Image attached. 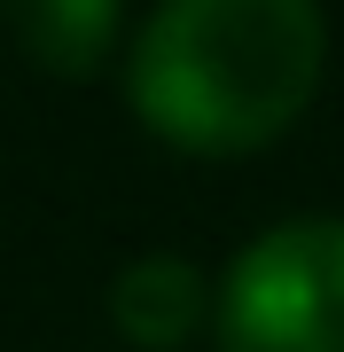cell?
Wrapping results in <instances>:
<instances>
[{"instance_id": "3", "label": "cell", "mask_w": 344, "mask_h": 352, "mask_svg": "<svg viewBox=\"0 0 344 352\" xmlns=\"http://www.w3.org/2000/svg\"><path fill=\"white\" fill-rule=\"evenodd\" d=\"M204 314H211V289H204V274H196V258L149 251V258L117 266V282H110V321H117V337L141 344V352L188 344Z\"/></svg>"}, {"instance_id": "4", "label": "cell", "mask_w": 344, "mask_h": 352, "mask_svg": "<svg viewBox=\"0 0 344 352\" xmlns=\"http://www.w3.org/2000/svg\"><path fill=\"white\" fill-rule=\"evenodd\" d=\"M16 47L55 78H94L117 47L126 24V0H0Z\"/></svg>"}, {"instance_id": "2", "label": "cell", "mask_w": 344, "mask_h": 352, "mask_svg": "<svg viewBox=\"0 0 344 352\" xmlns=\"http://www.w3.org/2000/svg\"><path fill=\"white\" fill-rule=\"evenodd\" d=\"M219 352H344V219L251 235L211 298Z\"/></svg>"}, {"instance_id": "1", "label": "cell", "mask_w": 344, "mask_h": 352, "mask_svg": "<svg viewBox=\"0 0 344 352\" xmlns=\"http://www.w3.org/2000/svg\"><path fill=\"white\" fill-rule=\"evenodd\" d=\"M321 71V0H157L126 55V102L165 149L251 157L313 110Z\"/></svg>"}]
</instances>
